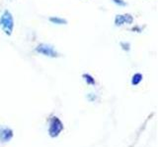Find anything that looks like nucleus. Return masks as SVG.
Listing matches in <instances>:
<instances>
[{
	"label": "nucleus",
	"mask_w": 158,
	"mask_h": 147,
	"mask_svg": "<svg viewBox=\"0 0 158 147\" xmlns=\"http://www.w3.org/2000/svg\"><path fill=\"white\" fill-rule=\"evenodd\" d=\"M129 23L130 24L133 22V18H131L130 15H124V16H117L116 18V24L118 25H122L124 23Z\"/></svg>",
	"instance_id": "nucleus-5"
},
{
	"label": "nucleus",
	"mask_w": 158,
	"mask_h": 147,
	"mask_svg": "<svg viewBox=\"0 0 158 147\" xmlns=\"http://www.w3.org/2000/svg\"><path fill=\"white\" fill-rule=\"evenodd\" d=\"M114 1H115L116 3H118L120 5H125V2L121 1V0H114Z\"/></svg>",
	"instance_id": "nucleus-9"
},
{
	"label": "nucleus",
	"mask_w": 158,
	"mask_h": 147,
	"mask_svg": "<svg viewBox=\"0 0 158 147\" xmlns=\"http://www.w3.org/2000/svg\"><path fill=\"white\" fill-rule=\"evenodd\" d=\"M0 26H2V29L6 34H11L14 24H13V18L9 12L6 11L2 15L1 19H0Z\"/></svg>",
	"instance_id": "nucleus-1"
},
{
	"label": "nucleus",
	"mask_w": 158,
	"mask_h": 147,
	"mask_svg": "<svg viewBox=\"0 0 158 147\" xmlns=\"http://www.w3.org/2000/svg\"><path fill=\"white\" fill-rule=\"evenodd\" d=\"M84 78H85V81L88 83H90V84H94L95 83V81L93 79V78L90 77L89 75H84Z\"/></svg>",
	"instance_id": "nucleus-8"
},
{
	"label": "nucleus",
	"mask_w": 158,
	"mask_h": 147,
	"mask_svg": "<svg viewBox=\"0 0 158 147\" xmlns=\"http://www.w3.org/2000/svg\"><path fill=\"white\" fill-rule=\"evenodd\" d=\"M13 136V132L10 128H2L0 131V138L3 141H9Z\"/></svg>",
	"instance_id": "nucleus-4"
},
{
	"label": "nucleus",
	"mask_w": 158,
	"mask_h": 147,
	"mask_svg": "<svg viewBox=\"0 0 158 147\" xmlns=\"http://www.w3.org/2000/svg\"><path fill=\"white\" fill-rule=\"evenodd\" d=\"M51 21L55 24H65L66 23V21L59 19V18H51Z\"/></svg>",
	"instance_id": "nucleus-7"
},
{
	"label": "nucleus",
	"mask_w": 158,
	"mask_h": 147,
	"mask_svg": "<svg viewBox=\"0 0 158 147\" xmlns=\"http://www.w3.org/2000/svg\"><path fill=\"white\" fill-rule=\"evenodd\" d=\"M37 51L40 53H43V55L51 56V57H55L56 52L54 50V48L50 45H47V44H41L37 47Z\"/></svg>",
	"instance_id": "nucleus-3"
},
{
	"label": "nucleus",
	"mask_w": 158,
	"mask_h": 147,
	"mask_svg": "<svg viewBox=\"0 0 158 147\" xmlns=\"http://www.w3.org/2000/svg\"><path fill=\"white\" fill-rule=\"evenodd\" d=\"M141 79H142V75H140V74H135L134 75V78H133V84L134 86H137V84H138L140 82H141Z\"/></svg>",
	"instance_id": "nucleus-6"
},
{
	"label": "nucleus",
	"mask_w": 158,
	"mask_h": 147,
	"mask_svg": "<svg viewBox=\"0 0 158 147\" xmlns=\"http://www.w3.org/2000/svg\"><path fill=\"white\" fill-rule=\"evenodd\" d=\"M63 130V124L60 122V120L58 118H52L51 121V126H50V135L51 137H56L59 133L61 132V131Z\"/></svg>",
	"instance_id": "nucleus-2"
}]
</instances>
